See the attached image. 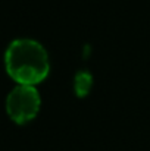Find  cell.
<instances>
[{
	"instance_id": "7a4b0ae2",
	"label": "cell",
	"mask_w": 150,
	"mask_h": 151,
	"mask_svg": "<svg viewBox=\"0 0 150 151\" xmlns=\"http://www.w3.org/2000/svg\"><path fill=\"white\" fill-rule=\"evenodd\" d=\"M40 93L36 85L18 84L6 96V111L16 123H27L34 119L40 110Z\"/></svg>"
},
{
	"instance_id": "6da1fadb",
	"label": "cell",
	"mask_w": 150,
	"mask_h": 151,
	"mask_svg": "<svg viewBox=\"0 0 150 151\" xmlns=\"http://www.w3.org/2000/svg\"><path fill=\"white\" fill-rule=\"evenodd\" d=\"M4 68L18 84L36 85L49 73V53L40 41L19 37L12 40L4 50Z\"/></svg>"
},
{
	"instance_id": "3957f363",
	"label": "cell",
	"mask_w": 150,
	"mask_h": 151,
	"mask_svg": "<svg viewBox=\"0 0 150 151\" xmlns=\"http://www.w3.org/2000/svg\"><path fill=\"white\" fill-rule=\"evenodd\" d=\"M93 84V76L88 70H78L74 78V88L78 96H86Z\"/></svg>"
}]
</instances>
